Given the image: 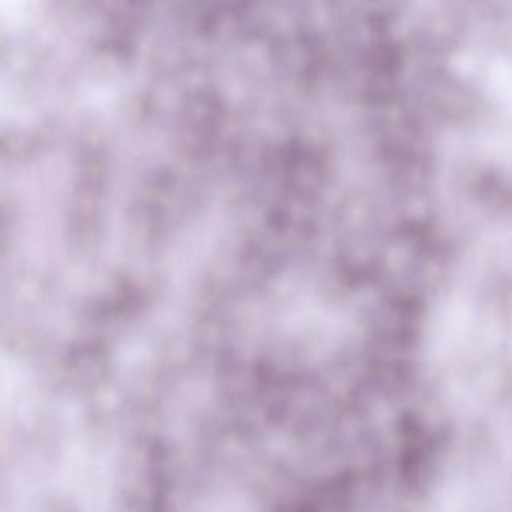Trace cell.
<instances>
[{"label":"cell","mask_w":512,"mask_h":512,"mask_svg":"<svg viewBox=\"0 0 512 512\" xmlns=\"http://www.w3.org/2000/svg\"><path fill=\"white\" fill-rule=\"evenodd\" d=\"M11 219H9L8 212L5 209H0V252L8 242L9 230H11Z\"/></svg>","instance_id":"6da1fadb"}]
</instances>
